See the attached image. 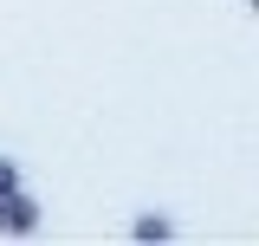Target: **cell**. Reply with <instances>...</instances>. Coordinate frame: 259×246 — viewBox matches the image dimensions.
<instances>
[{"label": "cell", "mask_w": 259, "mask_h": 246, "mask_svg": "<svg viewBox=\"0 0 259 246\" xmlns=\"http://www.w3.org/2000/svg\"><path fill=\"white\" fill-rule=\"evenodd\" d=\"M168 233H175V227H168L162 214H143V220H136V240H168Z\"/></svg>", "instance_id": "obj_2"}, {"label": "cell", "mask_w": 259, "mask_h": 246, "mask_svg": "<svg viewBox=\"0 0 259 246\" xmlns=\"http://www.w3.org/2000/svg\"><path fill=\"white\" fill-rule=\"evenodd\" d=\"M32 227H39V201L26 188H7L0 194V233H32Z\"/></svg>", "instance_id": "obj_1"}, {"label": "cell", "mask_w": 259, "mask_h": 246, "mask_svg": "<svg viewBox=\"0 0 259 246\" xmlns=\"http://www.w3.org/2000/svg\"><path fill=\"white\" fill-rule=\"evenodd\" d=\"M7 188H20V169H13V162L0 155V194H7Z\"/></svg>", "instance_id": "obj_3"}]
</instances>
